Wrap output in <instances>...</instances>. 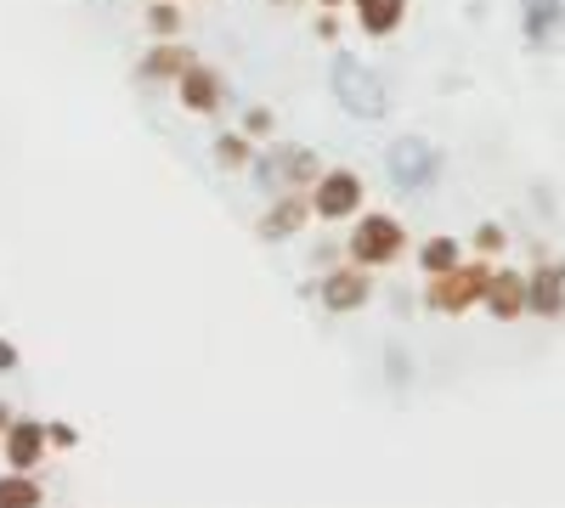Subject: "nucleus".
<instances>
[{"label": "nucleus", "mask_w": 565, "mask_h": 508, "mask_svg": "<svg viewBox=\"0 0 565 508\" xmlns=\"http://www.w3.org/2000/svg\"><path fill=\"white\" fill-rule=\"evenodd\" d=\"M328 90H334V102H340L351 119H362V125H380V119L391 114L385 79L373 74L362 57H345V52L328 57Z\"/></svg>", "instance_id": "f257e3e1"}, {"label": "nucleus", "mask_w": 565, "mask_h": 508, "mask_svg": "<svg viewBox=\"0 0 565 508\" xmlns=\"http://www.w3.org/2000/svg\"><path fill=\"white\" fill-rule=\"evenodd\" d=\"M487 277H492V260H487V255L458 260V266L441 271V277H424V305H430L436 316H469V311H481Z\"/></svg>", "instance_id": "f03ea898"}, {"label": "nucleus", "mask_w": 565, "mask_h": 508, "mask_svg": "<svg viewBox=\"0 0 565 508\" xmlns=\"http://www.w3.org/2000/svg\"><path fill=\"white\" fill-rule=\"evenodd\" d=\"M407 255V226L385 209H362L351 220V238H345V260L367 266V271H385Z\"/></svg>", "instance_id": "7ed1b4c3"}, {"label": "nucleus", "mask_w": 565, "mask_h": 508, "mask_svg": "<svg viewBox=\"0 0 565 508\" xmlns=\"http://www.w3.org/2000/svg\"><path fill=\"white\" fill-rule=\"evenodd\" d=\"M322 170L328 164L311 148H260L255 164H249V175L260 181V193H271V198L277 193H311Z\"/></svg>", "instance_id": "20e7f679"}, {"label": "nucleus", "mask_w": 565, "mask_h": 508, "mask_svg": "<svg viewBox=\"0 0 565 508\" xmlns=\"http://www.w3.org/2000/svg\"><path fill=\"white\" fill-rule=\"evenodd\" d=\"M447 170V153L436 142H424V136H396L385 148V175L396 193H430Z\"/></svg>", "instance_id": "39448f33"}, {"label": "nucleus", "mask_w": 565, "mask_h": 508, "mask_svg": "<svg viewBox=\"0 0 565 508\" xmlns=\"http://www.w3.org/2000/svg\"><path fill=\"white\" fill-rule=\"evenodd\" d=\"M362 198H367L362 175H356L351 164H328V170L317 175V187H311V220H322V226H345V220L362 215Z\"/></svg>", "instance_id": "423d86ee"}, {"label": "nucleus", "mask_w": 565, "mask_h": 508, "mask_svg": "<svg viewBox=\"0 0 565 508\" xmlns=\"http://www.w3.org/2000/svg\"><path fill=\"white\" fill-rule=\"evenodd\" d=\"M317 300H322L328 316H351V311H362V305L373 300V271L356 266V260L328 266V271H322V283H317Z\"/></svg>", "instance_id": "0eeeda50"}, {"label": "nucleus", "mask_w": 565, "mask_h": 508, "mask_svg": "<svg viewBox=\"0 0 565 508\" xmlns=\"http://www.w3.org/2000/svg\"><path fill=\"white\" fill-rule=\"evenodd\" d=\"M175 102L186 108V114H199V119H210V114H221V102H226V79H221V68H210V63H186L181 68V79H175Z\"/></svg>", "instance_id": "6e6552de"}, {"label": "nucleus", "mask_w": 565, "mask_h": 508, "mask_svg": "<svg viewBox=\"0 0 565 508\" xmlns=\"http://www.w3.org/2000/svg\"><path fill=\"white\" fill-rule=\"evenodd\" d=\"M45 452H52L45 419H12V430L0 435V457H7V469H40Z\"/></svg>", "instance_id": "1a4fd4ad"}, {"label": "nucleus", "mask_w": 565, "mask_h": 508, "mask_svg": "<svg viewBox=\"0 0 565 508\" xmlns=\"http://www.w3.org/2000/svg\"><path fill=\"white\" fill-rule=\"evenodd\" d=\"M481 311H492L498 322H521V316H532V305H526V271H514V266H492Z\"/></svg>", "instance_id": "9d476101"}, {"label": "nucleus", "mask_w": 565, "mask_h": 508, "mask_svg": "<svg viewBox=\"0 0 565 508\" xmlns=\"http://www.w3.org/2000/svg\"><path fill=\"white\" fill-rule=\"evenodd\" d=\"M306 220H311V193H277V198H271V209L255 220V238L282 244V238H295Z\"/></svg>", "instance_id": "9b49d317"}, {"label": "nucleus", "mask_w": 565, "mask_h": 508, "mask_svg": "<svg viewBox=\"0 0 565 508\" xmlns=\"http://www.w3.org/2000/svg\"><path fill=\"white\" fill-rule=\"evenodd\" d=\"M526 305L532 316H565V260H537L526 271Z\"/></svg>", "instance_id": "f8f14e48"}, {"label": "nucleus", "mask_w": 565, "mask_h": 508, "mask_svg": "<svg viewBox=\"0 0 565 508\" xmlns=\"http://www.w3.org/2000/svg\"><path fill=\"white\" fill-rule=\"evenodd\" d=\"M565 29V0H521V40L526 52H548Z\"/></svg>", "instance_id": "ddd939ff"}, {"label": "nucleus", "mask_w": 565, "mask_h": 508, "mask_svg": "<svg viewBox=\"0 0 565 508\" xmlns=\"http://www.w3.org/2000/svg\"><path fill=\"white\" fill-rule=\"evenodd\" d=\"M186 63H193V52H186L181 40H153L148 52H141V63H136V79L141 85H175Z\"/></svg>", "instance_id": "4468645a"}, {"label": "nucleus", "mask_w": 565, "mask_h": 508, "mask_svg": "<svg viewBox=\"0 0 565 508\" xmlns=\"http://www.w3.org/2000/svg\"><path fill=\"white\" fill-rule=\"evenodd\" d=\"M351 18L367 40H391L407 23V0H351Z\"/></svg>", "instance_id": "2eb2a0df"}, {"label": "nucleus", "mask_w": 565, "mask_h": 508, "mask_svg": "<svg viewBox=\"0 0 565 508\" xmlns=\"http://www.w3.org/2000/svg\"><path fill=\"white\" fill-rule=\"evenodd\" d=\"M255 153H260V148H255L249 130H221V136H215V164H221V170H249Z\"/></svg>", "instance_id": "dca6fc26"}, {"label": "nucleus", "mask_w": 565, "mask_h": 508, "mask_svg": "<svg viewBox=\"0 0 565 508\" xmlns=\"http://www.w3.org/2000/svg\"><path fill=\"white\" fill-rule=\"evenodd\" d=\"M23 502H45V480H34V469H7L0 475V508H23Z\"/></svg>", "instance_id": "f3484780"}, {"label": "nucleus", "mask_w": 565, "mask_h": 508, "mask_svg": "<svg viewBox=\"0 0 565 508\" xmlns=\"http://www.w3.org/2000/svg\"><path fill=\"white\" fill-rule=\"evenodd\" d=\"M463 260V244L458 238H424L418 244V271L424 277H441V271H452Z\"/></svg>", "instance_id": "a211bd4d"}, {"label": "nucleus", "mask_w": 565, "mask_h": 508, "mask_svg": "<svg viewBox=\"0 0 565 508\" xmlns=\"http://www.w3.org/2000/svg\"><path fill=\"white\" fill-rule=\"evenodd\" d=\"M148 29H153V40H181V0H153Z\"/></svg>", "instance_id": "6ab92c4d"}, {"label": "nucleus", "mask_w": 565, "mask_h": 508, "mask_svg": "<svg viewBox=\"0 0 565 508\" xmlns=\"http://www.w3.org/2000/svg\"><path fill=\"white\" fill-rule=\"evenodd\" d=\"M469 244H476V255H487V260H492V255L503 260V249H509V233H503L498 220H481V226H476V238H469Z\"/></svg>", "instance_id": "aec40b11"}, {"label": "nucleus", "mask_w": 565, "mask_h": 508, "mask_svg": "<svg viewBox=\"0 0 565 508\" xmlns=\"http://www.w3.org/2000/svg\"><path fill=\"white\" fill-rule=\"evenodd\" d=\"M385 374H391V385H396V390L413 379V356H402V345H385Z\"/></svg>", "instance_id": "412c9836"}, {"label": "nucleus", "mask_w": 565, "mask_h": 508, "mask_svg": "<svg viewBox=\"0 0 565 508\" xmlns=\"http://www.w3.org/2000/svg\"><path fill=\"white\" fill-rule=\"evenodd\" d=\"M244 130L255 136V142H260V136H271V130H277V119H271V108H249V114H244Z\"/></svg>", "instance_id": "4be33fe9"}, {"label": "nucleus", "mask_w": 565, "mask_h": 508, "mask_svg": "<svg viewBox=\"0 0 565 508\" xmlns=\"http://www.w3.org/2000/svg\"><path fill=\"white\" fill-rule=\"evenodd\" d=\"M45 435H52V452H68V446H79V435H74L68 424H45Z\"/></svg>", "instance_id": "5701e85b"}, {"label": "nucleus", "mask_w": 565, "mask_h": 508, "mask_svg": "<svg viewBox=\"0 0 565 508\" xmlns=\"http://www.w3.org/2000/svg\"><path fill=\"white\" fill-rule=\"evenodd\" d=\"M18 361H23L18 345H12V339H0V374H18Z\"/></svg>", "instance_id": "b1692460"}, {"label": "nucleus", "mask_w": 565, "mask_h": 508, "mask_svg": "<svg viewBox=\"0 0 565 508\" xmlns=\"http://www.w3.org/2000/svg\"><path fill=\"white\" fill-rule=\"evenodd\" d=\"M12 419H18V412H12L7 401H0V435H7V430H12Z\"/></svg>", "instance_id": "393cba45"}, {"label": "nucleus", "mask_w": 565, "mask_h": 508, "mask_svg": "<svg viewBox=\"0 0 565 508\" xmlns=\"http://www.w3.org/2000/svg\"><path fill=\"white\" fill-rule=\"evenodd\" d=\"M317 7H328V12H334V7H351V0H317Z\"/></svg>", "instance_id": "a878e982"}, {"label": "nucleus", "mask_w": 565, "mask_h": 508, "mask_svg": "<svg viewBox=\"0 0 565 508\" xmlns=\"http://www.w3.org/2000/svg\"><path fill=\"white\" fill-rule=\"evenodd\" d=\"M271 7H295V0H271Z\"/></svg>", "instance_id": "bb28decb"}]
</instances>
